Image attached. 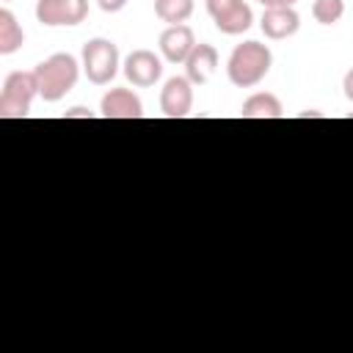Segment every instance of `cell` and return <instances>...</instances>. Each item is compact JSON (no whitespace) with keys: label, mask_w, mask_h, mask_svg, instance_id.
<instances>
[{"label":"cell","mask_w":353,"mask_h":353,"mask_svg":"<svg viewBox=\"0 0 353 353\" xmlns=\"http://www.w3.org/2000/svg\"><path fill=\"white\" fill-rule=\"evenodd\" d=\"M270 66H273L270 47L262 44V41L248 39V41H243V44H237L232 50V55L226 61V74H229L232 85H237V88H254L256 83H262L268 77Z\"/></svg>","instance_id":"1"},{"label":"cell","mask_w":353,"mask_h":353,"mask_svg":"<svg viewBox=\"0 0 353 353\" xmlns=\"http://www.w3.org/2000/svg\"><path fill=\"white\" fill-rule=\"evenodd\" d=\"M80 66L83 63H77V58L69 55V52H55V55L44 58L41 63H36L33 72H36V80H39V97L44 102L63 99L77 85Z\"/></svg>","instance_id":"2"},{"label":"cell","mask_w":353,"mask_h":353,"mask_svg":"<svg viewBox=\"0 0 353 353\" xmlns=\"http://www.w3.org/2000/svg\"><path fill=\"white\" fill-rule=\"evenodd\" d=\"M39 97L36 72H11L0 91V119H25Z\"/></svg>","instance_id":"3"},{"label":"cell","mask_w":353,"mask_h":353,"mask_svg":"<svg viewBox=\"0 0 353 353\" xmlns=\"http://www.w3.org/2000/svg\"><path fill=\"white\" fill-rule=\"evenodd\" d=\"M80 63L94 85H108L119 74V47L110 39H91L83 44Z\"/></svg>","instance_id":"4"},{"label":"cell","mask_w":353,"mask_h":353,"mask_svg":"<svg viewBox=\"0 0 353 353\" xmlns=\"http://www.w3.org/2000/svg\"><path fill=\"white\" fill-rule=\"evenodd\" d=\"M207 14L212 17L215 28L226 36L245 33L254 22V11L245 0H207Z\"/></svg>","instance_id":"5"},{"label":"cell","mask_w":353,"mask_h":353,"mask_svg":"<svg viewBox=\"0 0 353 353\" xmlns=\"http://www.w3.org/2000/svg\"><path fill=\"white\" fill-rule=\"evenodd\" d=\"M88 14V0H36V19L47 28L80 25Z\"/></svg>","instance_id":"6"},{"label":"cell","mask_w":353,"mask_h":353,"mask_svg":"<svg viewBox=\"0 0 353 353\" xmlns=\"http://www.w3.org/2000/svg\"><path fill=\"white\" fill-rule=\"evenodd\" d=\"M121 69H124V77L135 88H149V85H154L163 77V61L152 50H132L124 58Z\"/></svg>","instance_id":"7"},{"label":"cell","mask_w":353,"mask_h":353,"mask_svg":"<svg viewBox=\"0 0 353 353\" xmlns=\"http://www.w3.org/2000/svg\"><path fill=\"white\" fill-rule=\"evenodd\" d=\"M193 108V83L188 77H168L160 91V110L168 119H185Z\"/></svg>","instance_id":"8"},{"label":"cell","mask_w":353,"mask_h":353,"mask_svg":"<svg viewBox=\"0 0 353 353\" xmlns=\"http://www.w3.org/2000/svg\"><path fill=\"white\" fill-rule=\"evenodd\" d=\"M160 55L168 61V63H185L188 55L193 52L196 47V36L193 30L182 22V25H168L163 33H160Z\"/></svg>","instance_id":"9"},{"label":"cell","mask_w":353,"mask_h":353,"mask_svg":"<svg viewBox=\"0 0 353 353\" xmlns=\"http://www.w3.org/2000/svg\"><path fill=\"white\" fill-rule=\"evenodd\" d=\"M99 116H105V119H141L143 116L141 97L130 88H110L99 102Z\"/></svg>","instance_id":"10"},{"label":"cell","mask_w":353,"mask_h":353,"mask_svg":"<svg viewBox=\"0 0 353 353\" xmlns=\"http://www.w3.org/2000/svg\"><path fill=\"white\" fill-rule=\"evenodd\" d=\"M259 28L268 39L281 41V39H290V36L298 33L301 17H298L295 8H265V14L259 19Z\"/></svg>","instance_id":"11"},{"label":"cell","mask_w":353,"mask_h":353,"mask_svg":"<svg viewBox=\"0 0 353 353\" xmlns=\"http://www.w3.org/2000/svg\"><path fill=\"white\" fill-rule=\"evenodd\" d=\"M215 69H218V50L212 44H207V41L196 44L193 52L185 61V77L193 85H201L215 74Z\"/></svg>","instance_id":"12"},{"label":"cell","mask_w":353,"mask_h":353,"mask_svg":"<svg viewBox=\"0 0 353 353\" xmlns=\"http://www.w3.org/2000/svg\"><path fill=\"white\" fill-rule=\"evenodd\" d=\"M243 119H281L284 116V105L276 94L270 91H256L251 94L245 102H243V110H240Z\"/></svg>","instance_id":"13"},{"label":"cell","mask_w":353,"mask_h":353,"mask_svg":"<svg viewBox=\"0 0 353 353\" xmlns=\"http://www.w3.org/2000/svg\"><path fill=\"white\" fill-rule=\"evenodd\" d=\"M25 44L22 25L8 8H0V55H11Z\"/></svg>","instance_id":"14"},{"label":"cell","mask_w":353,"mask_h":353,"mask_svg":"<svg viewBox=\"0 0 353 353\" xmlns=\"http://www.w3.org/2000/svg\"><path fill=\"white\" fill-rule=\"evenodd\" d=\"M154 14L168 25H182L193 14V0H154Z\"/></svg>","instance_id":"15"},{"label":"cell","mask_w":353,"mask_h":353,"mask_svg":"<svg viewBox=\"0 0 353 353\" xmlns=\"http://www.w3.org/2000/svg\"><path fill=\"white\" fill-rule=\"evenodd\" d=\"M312 17L320 25H336L345 17V0H314Z\"/></svg>","instance_id":"16"},{"label":"cell","mask_w":353,"mask_h":353,"mask_svg":"<svg viewBox=\"0 0 353 353\" xmlns=\"http://www.w3.org/2000/svg\"><path fill=\"white\" fill-rule=\"evenodd\" d=\"M97 6H99L105 14H116V11H121V8L127 6V0H97Z\"/></svg>","instance_id":"17"},{"label":"cell","mask_w":353,"mask_h":353,"mask_svg":"<svg viewBox=\"0 0 353 353\" xmlns=\"http://www.w3.org/2000/svg\"><path fill=\"white\" fill-rule=\"evenodd\" d=\"M265 8H292L298 0H259Z\"/></svg>","instance_id":"18"},{"label":"cell","mask_w":353,"mask_h":353,"mask_svg":"<svg viewBox=\"0 0 353 353\" xmlns=\"http://www.w3.org/2000/svg\"><path fill=\"white\" fill-rule=\"evenodd\" d=\"M342 91H345V97L353 102V69L345 74V80H342Z\"/></svg>","instance_id":"19"},{"label":"cell","mask_w":353,"mask_h":353,"mask_svg":"<svg viewBox=\"0 0 353 353\" xmlns=\"http://www.w3.org/2000/svg\"><path fill=\"white\" fill-rule=\"evenodd\" d=\"M94 113L91 110H85V108H72V110H66V119H91Z\"/></svg>","instance_id":"20"}]
</instances>
